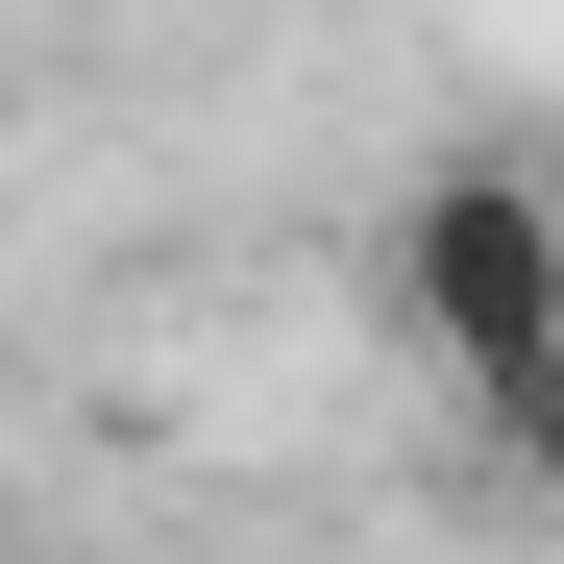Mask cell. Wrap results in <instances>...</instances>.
<instances>
[{"label": "cell", "instance_id": "6da1fadb", "mask_svg": "<svg viewBox=\"0 0 564 564\" xmlns=\"http://www.w3.org/2000/svg\"><path fill=\"white\" fill-rule=\"evenodd\" d=\"M393 344L442 368V393H516V368L564 344V172H516V148H442L417 197H393Z\"/></svg>", "mask_w": 564, "mask_h": 564}, {"label": "cell", "instance_id": "7a4b0ae2", "mask_svg": "<svg viewBox=\"0 0 564 564\" xmlns=\"http://www.w3.org/2000/svg\"><path fill=\"white\" fill-rule=\"evenodd\" d=\"M466 417H491V466H516V491H564V344L516 368V393H466Z\"/></svg>", "mask_w": 564, "mask_h": 564}]
</instances>
